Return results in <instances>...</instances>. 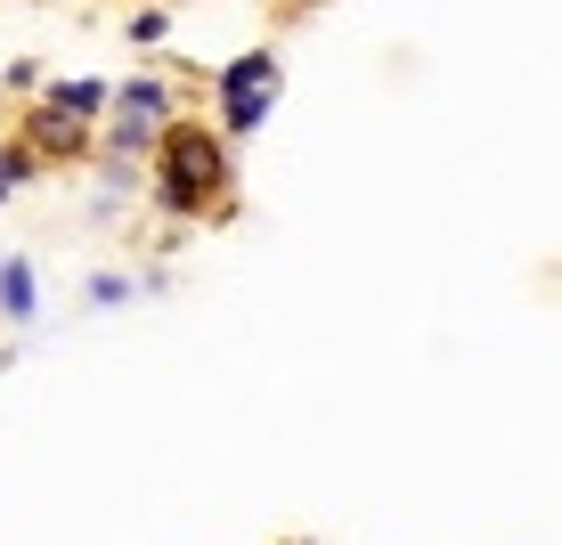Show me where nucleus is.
I'll return each instance as SVG.
<instances>
[{"mask_svg":"<svg viewBox=\"0 0 562 545\" xmlns=\"http://www.w3.org/2000/svg\"><path fill=\"white\" fill-rule=\"evenodd\" d=\"M212 180H221V147H212V139H188V130H180V139H171V180H164V204H171V212H188Z\"/></svg>","mask_w":562,"mask_h":545,"instance_id":"f257e3e1","label":"nucleus"},{"mask_svg":"<svg viewBox=\"0 0 562 545\" xmlns=\"http://www.w3.org/2000/svg\"><path fill=\"white\" fill-rule=\"evenodd\" d=\"M269 99H278V66L269 57H237L228 66V130H254L269 114Z\"/></svg>","mask_w":562,"mask_h":545,"instance_id":"f03ea898","label":"nucleus"},{"mask_svg":"<svg viewBox=\"0 0 562 545\" xmlns=\"http://www.w3.org/2000/svg\"><path fill=\"white\" fill-rule=\"evenodd\" d=\"M99 99H106L99 82H57V114H66V123H74V114H90Z\"/></svg>","mask_w":562,"mask_h":545,"instance_id":"20e7f679","label":"nucleus"},{"mask_svg":"<svg viewBox=\"0 0 562 545\" xmlns=\"http://www.w3.org/2000/svg\"><path fill=\"white\" fill-rule=\"evenodd\" d=\"M0 309H9V318H33V269L25 261H0Z\"/></svg>","mask_w":562,"mask_h":545,"instance_id":"7ed1b4c3","label":"nucleus"}]
</instances>
